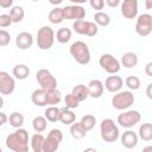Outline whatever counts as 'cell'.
<instances>
[{
	"label": "cell",
	"mask_w": 152,
	"mask_h": 152,
	"mask_svg": "<svg viewBox=\"0 0 152 152\" xmlns=\"http://www.w3.org/2000/svg\"><path fill=\"white\" fill-rule=\"evenodd\" d=\"M104 1H106L107 6H109L110 8H115V7H118V6L120 5V2H121V0H104Z\"/></svg>",
	"instance_id": "obj_41"
},
{
	"label": "cell",
	"mask_w": 152,
	"mask_h": 152,
	"mask_svg": "<svg viewBox=\"0 0 152 152\" xmlns=\"http://www.w3.org/2000/svg\"><path fill=\"white\" fill-rule=\"evenodd\" d=\"M6 146L8 150L14 152H27L28 151V133L26 129L19 127L6 137Z\"/></svg>",
	"instance_id": "obj_1"
},
{
	"label": "cell",
	"mask_w": 152,
	"mask_h": 152,
	"mask_svg": "<svg viewBox=\"0 0 152 152\" xmlns=\"http://www.w3.org/2000/svg\"><path fill=\"white\" fill-rule=\"evenodd\" d=\"M37 46L40 50H49L55 43V31L50 26H42L37 31Z\"/></svg>",
	"instance_id": "obj_5"
},
{
	"label": "cell",
	"mask_w": 152,
	"mask_h": 152,
	"mask_svg": "<svg viewBox=\"0 0 152 152\" xmlns=\"http://www.w3.org/2000/svg\"><path fill=\"white\" fill-rule=\"evenodd\" d=\"M145 7H146V10H151L152 8V0H145Z\"/></svg>",
	"instance_id": "obj_46"
},
{
	"label": "cell",
	"mask_w": 152,
	"mask_h": 152,
	"mask_svg": "<svg viewBox=\"0 0 152 152\" xmlns=\"http://www.w3.org/2000/svg\"><path fill=\"white\" fill-rule=\"evenodd\" d=\"M13 5V0H0V7L2 8H10Z\"/></svg>",
	"instance_id": "obj_42"
},
{
	"label": "cell",
	"mask_w": 152,
	"mask_h": 152,
	"mask_svg": "<svg viewBox=\"0 0 152 152\" xmlns=\"http://www.w3.org/2000/svg\"><path fill=\"white\" fill-rule=\"evenodd\" d=\"M99 64L100 66L108 74L113 75V74H118L120 71L121 64L120 62L110 53H103L101 55L100 59H99Z\"/></svg>",
	"instance_id": "obj_10"
},
{
	"label": "cell",
	"mask_w": 152,
	"mask_h": 152,
	"mask_svg": "<svg viewBox=\"0 0 152 152\" xmlns=\"http://www.w3.org/2000/svg\"><path fill=\"white\" fill-rule=\"evenodd\" d=\"M62 96H61V91L56 89L53 90H49L46 91V106H56L61 102Z\"/></svg>",
	"instance_id": "obj_31"
},
{
	"label": "cell",
	"mask_w": 152,
	"mask_h": 152,
	"mask_svg": "<svg viewBox=\"0 0 152 152\" xmlns=\"http://www.w3.org/2000/svg\"><path fill=\"white\" fill-rule=\"evenodd\" d=\"M15 45L20 50H27L33 45V37L30 32H20L15 38Z\"/></svg>",
	"instance_id": "obj_17"
},
{
	"label": "cell",
	"mask_w": 152,
	"mask_h": 152,
	"mask_svg": "<svg viewBox=\"0 0 152 152\" xmlns=\"http://www.w3.org/2000/svg\"><path fill=\"white\" fill-rule=\"evenodd\" d=\"M121 14L126 19H134L138 15V0H122L120 2Z\"/></svg>",
	"instance_id": "obj_13"
},
{
	"label": "cell",
	"mask_w": 152,
	"mask_h": 152,
	"mask_svg": "<svg viewBox=\"0 0 152 152\" xmlns=\"http://www.w3.org/2000/svg\"><path fill=\"white\" fill-rule=\"evenodd\" d=\"M151 88H152V83H150L147 86V89H146V95L148 99H152V94H151Z\"/></svg>",
	"instance_id": "obj_45"
},
{
	"label": "cell",
	"mask_w": 152,
	"mask_h": 152,
	"mask_svg": "<svg viewBox=\"0 0 152 152\" xmlns=\"http://www.w3.org/2000/svg\"><path fill=\"white\" fill-rule=\"evenodd\" d=\"M69 52L78 64L86 65L90 62V50L88 45L82 40L74 42L69 49Z\"/></svg>",
	"instance_id": "obj_2"
},
{
	"label": "cell",
	"mask_w": 152,
	"mask_h": 152,
	"mask_svg": "<svg viewBox=\"0 0 152 152\" xmlns=\"http://www.w3.org/2000/svg\"><path fill=\"white\" fill-rule=\"evenodd\" d=\"M71 94H72L80 102L86 101V100L89 97L88 88H87V86H84V84H77V86H75V87L72 88Z\"/></svg>",
	"instance_id": "obj_24"
},
{
	"label": "cell",
	"mask_w": 152,
	"mask_h": 152,
	"mask_svg": "<svg viewBox=\"0 0 152 152\" xmlns=\"http://www.w3.org/2000/svg\"><path fill=\"white\" fill-rule=\"evenodd\" d=\"M120 64H122L125 68L127 69H131V68H134L137 64H138V56L135 52H132V51H128L126 53H124L121 56V61H120Z\"/></svg>",
	"instance_id": "obj_20"
},
{
	"label": "cell",
	"mask_w": 152,
	"mask_h": 152,
	"mask_svg": "<svg viewBox=\"0 0 152 152\" xmlns=\"http://www.w3.org/2000/svg\"><path fill=\"white\" fill-rule=\"evenodd\" d=\"M137 23H135V32L140 37H147L152 32V15L148 13H142L140 15H137Z\"/></svg>",
	"instance_id": "obj_9"
},
{
	"label": "cell",
	"mask_w": 152,
	"mask_h": 152,
	"mask_svg": "<svg viewBox=\"0 0 152 152\" xmlns=\"http://www.w3.org/2000/svg\"><path fill=\"white\" fill-rule=\"evenodd\" d=\"M141 114L138 110H126L118 115V124L124 128H132L139 124Z\"/></svg>",
	"instance_id": "obj_11"
},
{
	"label": "cell",
	"mask_w": 152,
	"mask_h": 152,
	"mask_svg": "<svg viewBox=\"0 0 152 152\" xmlns=\"http://www.w3.org/2000/svg\"><path fill=\"white\" fill-rule=\"evenodd\" d=\"M64 18L66 20H78L84 19L86 17V10L81 5H70L63 7Z\"/></svg>",
	"instance_id": "obj_14"
},
{
	"label": "cell",
	"mask_w": 152,
	"mask_h": 152,
	"mask_svg": "<svg viewBox=\"0 0 152 152\" xmlns=\"http://www.w3.org/2000/svg\"><path fill=\"white\" fill-rule=\"evenodd\" d=\"M31 101L33 102V104H36L38 107L46 106V91L42 88L33 90V93L31 95Z\"/></svg>",
	"instance_id": "obj_21"
},
{
	"label": "cell",
	"mask_w": 152,
	"mask_h": 152,
	"mask_svg": "<svg viewBox=\"0 0 152 152\" xmlns=\"http://www.w3.org/2000/svg\"><path fill=\"white\" fill-rule=\"evenodd\" d=\"M88 93H89V96L93 97V99H99L102 96L103 94V90H104V87H103V83L100 81V80H91L88 86Z\"/></svg>",
	"instance_id": "obj_18"
},
{
	"label": "cell",
	"mask_w": 152,
	"mask_h": 152,
	"mask_svg": "<svg viewBox=\"0 0 152 152\" xmlns=\"http://www.w3.org/2000/svg\"><path fill=\"white\" fill-rule=\"evenodd\" d=\"M64 103H65V107H68V108H70V109H74V108H77V107H78L80 101H78L71 93H69V94H66L65 97H64Z\"/></svg>",
	"instance_id": "obj_37"
},
{
	"label": "cell",
	"mask_w": 152,
	"mask_h": 152,
	"mask_svg": "<svg viewBox=\"0 0 152 152\" xmlns=\"http://www.w3.org/2000/svg\"><path fill=\"white\" fill-rule=\"evenodd\" d=\"M76 120V114L68 107L59 108V120L63 125H71Z\"/></svg>",
	"instance_id": "obj_19"
},
{
	"label": "cell",
	"mask_w": 152,
	"mask_h": 152,
	"mask_svg": "<svg viewBox=\"0 0 152 152\" xmlns=\"http://www.w3.org/2000/svg\"><path fill=\"white\" fill-rule=\"evenodd\" d=\"M125 84L127 86V88L129 90H138L141 86V82H140V78L138 76H127L126 80H125Z\"/></svg>",
	"instance_id": "obj_36"
},
{
	"label": "cell",
	"mask_w": 152,
	"mask_h": 152,
	"mask_svg": "<svg viewBox=\"0 0 152 152\" xmlns=\"http://www.w3.org/2000/svg\"><path fill=\"white\" fill-rule=\"evenodd\" d=\"M88 1L90 6L96 11H101L104 7V0H88Z\"/></svg>",
	"instance_id": "obj_40"
},
{
	"label": "cell",
	"mask_w": 152,
	"mask_h": 152,
	"mask_svg": "<svg viewBox=\"0 0 152 152\" xmlns=\"http://www.w3.org/2000/svg\"><path fill=\"white\" fill-rule=\"evenodd\" d=\"M49 2H50L51 5H55V6H57V5L62 4V2H63V0H49Z\"/></svg>",
	"instance_id": "obj_48"
},
{
	"label": "cell",
	"mask_w": 152,
	"mask_h": 152,
	"mask_svg": "<svg viewBox=\"0 0 152 152\" xmlns=\"http://www.w3.org/2000/svg\"><path fill=\"white\" fill-rule=\"evenodd\" d=\"M44 116L48 121L50 122H57L59 120V108L56 106H49L45 112H44Z\"/></svg>",
	"instance_id": "obj_32"
},
{
	"label": "cell",
	"mask_w": 152,
	"mask_h": 152,
	"mask_svg": "<svg viewBox=\"0 0 152 152\" xmlns=\"http://www.w3.org/2000/svg\"><path fill=\"white\" fill-rule=\"evenodd\" d=\"M8 14L12 19V23H20L25 17V11L21 6H13L11 7Z\"/></svg>",
	"instance_id": "obj_29"
},
{
	"label": "cell",
	"mask_w": 152,
	"mask_h": 152,
	"mask_svg": "<svg viewBox=\"0 0 152 152\" xmlns=\"http://www.w3.org/2000/svg\"><path fill=\"white\" fill-rule=\"evenodd\" d=\"M8 121L13 128H19L24 125V115L20 112H13L10 114Z\"/></svg>",
	"instance_id": "obj_34"
},
{
	"label": "cell",
	"mask_w": 152,
	"mask_h": 152,
	"mask_svg": "<svg viewBox=\"0 0 152 152\" xmlns=\"http://www.w3.org/2000/svg\"><path fill=\"white\" fill-rule=\"evenodd\" d=\"M81 125L83 126V128L87 131V132H89V131H91L94 127H95V124H96V118L94 116V115H91V114H86V115H83L82 118H81Z\"/></svg>",
	"instance_id": "obj_35"
},
{
	"label": "cell",
	"mask_w": 152,
	"mask_h": 152,
	"mask_svg": "<svg viewBox=\"0 0 152 152\" xmlns=\"http://www.w3.org/2000/svg\"><path fill=\"white\" fill-rule=\"evenodd\" d=\"M138 137L144 141H151L152 140V124L145 122L139 126Z\"/></svg>",
	"instance_id": "obj_22"
},
{
	"label": "cell",
	"mask_w": 152,
	"mask_h": 152,
	"mask_svg": "<svg viewBox=\"0 0 152 152\" xmlns=\"http://www.w3.org/2000/svg\"><path fill=\"white\" fill-rule=\"evenodd\" d=\"M71 36H72V32H71L70 28L61 27L57 31V33H55V39H57V42L61 43V44H65L71 39Z\"/></svg>",
	"instance_id": "obj_27"
},
{
	"label": "cell",
	"mask_w": 152,
	"mask_h": 152,
	"mask_svg": "<svg viewBox=\"0 0 152 152\" xmlns=\"http://www.w3.org/2000/svg\"><path fill=\"white\" fill-rule=\"evenodd\" d=\"M31 1H39V0H31Z\"/></svg>",
	"instance_id": "obj_50"
},
{
	"label": "cell",
	"mask_w": 152,
	"mask_h": 152,
	"mask_svg": "<svg viewBox=\"0 0 152 152\" xmlns=\"http://www.w3.org/2000/svg\"><path fill=\"white\" fill-rule=\"evenodd\" d=\"M12 74L17 80H25L30 75V68L26 64H17L13 68Z\"/></svg>",
	"instance_id": "obj_25"
},
{
	"label": "cell",
	"mask_w": 152,
	"mask_h": 152,
	"mask_svg": "<svg viewBox=\"0 0 152 152\" xmlns=\"http://www.w3.org/2000/svg\"><path fill=\"white\" fill-rule=\"evenodd\" d=\"M151 68H152V62L147 63V65H146V68H145V72H146V75H147V76H152Z\"/></svg>",
	"instance_id": "obj_44"
},
{
	"label": "cell",
	"mask_w": 152,
	"mask_h": 152,
	"mask_svg": "<svg viewBox=\"0 0 152 152\" xmlns=\"http://www.w3.org/2000/svg\"><path fill=\"white\" fill-rule=\"evenodd\" d=\"M63 140V133L58 128H52L48 137L44 138L43 142V152H55L59 147V144Z\"/></svg>",
	"instance_id": "obj_6"
},
{
	"label": "cell",
	"mask_w": 152,
	"mask_h": 152,
	"mask_svg": "<svg viewBox=\"0 0 152 152\" xmlns=\"http://www.w3.org/2000/svg\"><path fill=\"white\" fill-rule=\"evenodd\" d=\"M46 126H48V120L45 119V116L38 115L32 120V127L38 133H43L46 129Z\"/></svg>",
	"instance_id": "obj_33"
},
{
	"label": "cell",
	"mask_w": 152,
	"mask_h": 152,
	"mask_svg": "<svg viewBox=\"0 0 152 152\" xmlns=\"http://www.w3.org/2000/svg\"><path fill=\"white\" fill-rule=\"evenodd\" d=\"M12 24V19L10 14H1L0 15V27H8Z\"/></svg>",
	"instance_id": "obj_39"
},
{
	"label": "cell",
	"mask_w": 152,
	"mask_h": 152,
	"mask_svg": "<svg viewBox=\"0 0 152 152\" xmlns=\"http://www.w3.org/2000/svg\"><path fill=\"white\" fill-rule=\"evenodd\" d=\"M0 152H1V147H0Z\"/></svg>",
	"instance_id": "obj_51"
},
{
	"label": "cell",
	"mask_w": 152,
	"mask_h": 152,
	"mask_svg": "<svg viewBox=\"0 0 152 152\" xmlns=\"http://www.w3.org/2000/svg\"><path fill=\"white\" fill-rule=\"evenodd\" d=\"M100 134H101L102 140L106 142H115L120 137L119 128H118L116 124L114 122V120H112V119H103L101 121Z\"/></svg>",
	"instance_id": "obj_3"
},
{
	"label": "cell",
	"mask_w": 152,
	"mask_h": 152,
	"mask_svg": "<svg viewBox=\"0 0 152 152\" xmlns=\"http://www.w3.org/2000/svg\"><path fill=\"white\" fill-rule=\"evenodd\" d=\"M11 42V34L6 30H0V46H7Z\"/></svg>",
	"instance_id": "obj_38"
},
{
	"label": "cell",
	"mask_w": 152,
	"mask_h": 152,
	"mask_svg": "<svg viewBox=\"0 0 152 152\" xmlns=\"http://www.w3.org/2000/svg\"><path fill=\"white\" fill-rule=\"evenodd\" d=\"M135 101V97L131 90H119L114 93L112 99V106L118 110L128 109Z\"/></svg>",
	"instance_id": "obj_4"
},
{
	"label": "cell",
	"mask_w": 152,
	"mask_h": 152,
	"mask_svg": "<svg viewBox=\"0 0 152 152\" xmlns=\"http://www.w3.org/2000/svg\"><path fill=\"white\" fill-rule=\"evenodd\" d=\"M94 23L97 25V26H102V27H106L110 24V17L102 12V11H97L95 14H94Z\"/></svg>",
	"instance_id": "obj_30"
},
{
	"label": "cell",
	"mask_w": 152,
	"mask_h": 152,
	"mask_svg": "<svg viewBox=\"0 0 152 152\" xmlns=\"http://www.w3.org/2000/svg\"><path fill=\"white\" fill-rule=\"evenodd\" d=\"M70 134L75 139H83L87 134V131L83 128L81 122H72L70 125Z\"/></svg>",
	"instance_id": "obj_28"
},
{
	"label": "cell",
	"mask_w": 152,
	"mask_h": 152,
	"mask_svg": "<svg viewBox=\"0 0 152 152\" xmlns=\"http://www.w3.org/2000/svg\"><path fill=\"white\" fill-rule=\"evenodd\" d=\"M36 80L40 86V88L44 89L45 91L53 90L57 88V80L48 69H39L36 72Z\"/></svg>",
	"instance_id": "obj_7"
},
{
	"label": "cell",
	"mask_w": 152,
	"mask_h": 152,
	"mask_svg": "<svg viewBox=\"0 0 152 152\" xmlns=\"http://www.w3.org/2000/svg\"><path fill=\"white\" fill-rule=\"evenodd\" d=\"M72 28L76 33L88 36V37H94L99 32V26L94 21H88V20H84V19L74 20Z\"/></svg>",
	"instance_id": "obj_8"
},
{
	"label": "cell",
	"mask_w": 152,
	"mask_h": 152,
	"mask_svg": "<svg viewBox=\"0 0 152 152\" xmlns=\"http://www.w3.org/2000/svg\"><path fill=\"white\" fill-rule=\"evenodd\" d=\"M70 2H72V4H75V5H81V4H84V2H87L88 0H69Z\"/></svg>",
	"instance_id": "obj_47"
},
{
	"label": "cell",
	"mask_w": 152,
	"mask_h": 152,
	"mask_svg": "<svg viewBox=\"0 0 152 152\" xmlns=\"http://www.w3.org/2000/svg\"><path fill=\"white\" fill-rule=\"evenodd\" d=\"M7 121H8V118H7L6 113L0 112V127H1V126H4V125L7 122Z\"/></svg>",
	"instance_id": "obj_43"
},
{
	"label": "cell",
	"mask_w": 152,
	"mask_h": 152,
	"mask_svg": "<svg viewBox=\"0 0 152 152\" xmlns=\"http://www.w3.org/2000/svg\"><path fill=\"white\" fill-rule=\"evenodd\" d=\"M138 139H139L138 134L134 131L129 129V128H127V131H125L122 133L121 138H120L121 145L124 147H126V148H133V147H135L138 145Z\"/></svg>",
	"instance_id": "obj_15"
},
{
	"label": "cell",
	"mask_w": 152,
	"mask_h": 152,
	"mask_svg": "<svg viewBox=\"0 0 152 152\" xmlns=\"http://www.w3.org/2000/svg\"><path fill=\"white\" fill-rule=\"evenodd\" d=\"M48 19L51 24H61L65 19L64 13H63V8H61V7L52 8L48 14Z\"/></svg>",
	"instance_id": "obj_23"
},
{
	"label": "cell",
	"mask_w": 152,
	"mask_h": 152,
	"mask_svg": "<svg viewBox=\"0 0 152 152\" xmlns=\"http://www.w3.org/2000/svg\"><path fill=\"white\" fill-rule=\"evenodd\" d=\"M124 86V80L120 76H116L115 74H113L112 76H108L104 81V88L109 91V93H116L119 90H121Z\"/></svg>",
	"instance_id": "obj_16"
},
{
	"label": "cell",
	"mask_w": 152,
	"mask_h": 152,
	"mask_svg": "<svg viewBox=\"0 0 152 152\" xmlns=\"http://www.w3.org/2000/svg\"><path fill=\"white\" fill-rule=\"evenodd\" d=\"M15 89V81L7 71H0V94L11 95Z\"/></svg>",
	"instance_id": "obj_12"
},
{
	"label": "cell",
	"mask_w": 152,
	"mask_h": 152,
	"mask_svg": "<svg viewBox=\"0 0 152 152\" xmlns=\"http://www.w3.org/2000/svg\"><path fill=\"white\" fill-rule=\"evenodd\" d=\"M31 148L33 152H43V142H44V135L42 133L36 132L31 137Z\"/></svg>",
	"instance_id": "obj_26"
},
{
	"label": "cell",
	"mask_w": 152,
	"mask_h": 152,
	"mask_svg": "<svg viewBox=\"0 0 152 152\" xmlns=\"http://www.w3.org/2000/svg\"><path fill=\"white\" fill-rule=\"evenodd\" d=\"M4 107V99H2V96H0V109Z\"/></svg>",
	"instance_id": "obj_49"
}]
</instances>
